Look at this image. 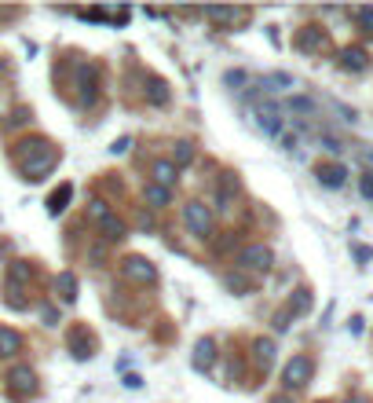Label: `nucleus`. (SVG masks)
I'll use <instances>...</instances> for the list:
<instances>
[{
  "mask_svg": "<svg viewBox=\"0 0 373 403\" xmlns=\"http://www.w3.org/2000/svg\"><path fill=\"white\" fill-rule=\"evenodd\" d=\"M253 352H257V363H260L263 370L274 363V341H271V337H260V341L253 345Z\"/></svg>",
  "mask_w": 373,
  "mask_h": 403,
  "instance_id": "nucleus-20",
  "label": "nucleus"
},
{
  "mask_svg": "<svg viewBox=\"0 0 373 403\" xmlns=\"http://www.w3.org/2000/svg\"><path fill=\"white\" fill-rule=\"evenodd\" d=\"M285 326H290V308H282L274 315V330H285Z\"/></svg>",
  "mask_w": 373,
  "mask_h": 403,
  "instance_id": "nucleus-31",
  "label": "nucleus"
},
{
  "mask_svg": "<svg viewBox=\"0 0 373 403\" xmlns=\"http://www.w3.org/2000/svg\"><path fill=\"white\" fill-rule=\"evenodd\" d=\"M285 308H290V315H304L307 308H311V290H296Z\"/></svg>",
  "mask_w": 373,
  "mask_h": 403,
  "instance_id": "nucleus-21",
  "label": "nucleus"
},
{
  "mask_svg": "<svg viewBox=\"0 0 373 403\" xmlns=\"http://www.w3.org/2000/svg\"><path fill=\"white\" fill-rule=\"evenodd\" d=\"M370 66V56H366V48H344L340 51V70H348V73H362Z\"/></svg>",
  "mask_w": 373,
  "mask_h": 403,
  "instance_id": "nucleus-10",
  "label": "nucleus"
},
{
  "mask_svg": "<svg viewBox=\"0 0 373 403\" xmlns=\"http://www.w3.org/2000/svg\"><path fill=\"white\" fill-rule=\"evenodd\" d=\"M143 198L151 202L154 209H165L168 202H172V191H168V187H162V184H154V180H151V184L143 187Z\"/></svg>",
  "mask_w": 373,
  "mask_h": 403,
  "instance_id": "nucleus-16",
  "label": "nucleus"
},
{
  "mask_svg": "<svg viewBox=\"0 0 373 403\" xmlns=\"http://www.w3.org/2000/svg\"><path fill=\"white\" fill-rule=\"evenodd\" d=\"M0 73H4V62H0Z\"/></svg>",
  "mask_w": 373,
  "mask_h": 403,
  "instance_id": "nucleus-36",
  "label": "nucleus"
},
{
  "mask_svg": "<svg viewBox=\"0 0 373 403\" xmlns=\"http://www.w3.org/2000/svg\"><path fill=\"white\" fill-rule=\"evenodd\" d=\"M70 195H73V187L70 184H62L55 195L48 198V213H62V209H66V202H70Z\"/></svg>",
  "mask_w": 373,
  "mask_h": 403,
  "instance_id": "nucleus-23",
  "label": "nucleus"
},
{
  "mask_svg": "<svg viewBox=\"0 0 373 403\" xmlns=\"http://www.w3.org/2000/svg\"><path fill=\"white\" fill-rule=\"evenodd\" d=\"M257 125L268 136H279L282 132V118H279V110H274V107H257Z\"/></svg>",
  "mask_w": 373,
  "mask_h": 403,
  "instance_id": "nucleus-15",
  "label": "nucleus"
},
{
  "mask_svg": "<svg viewBox=\"0 0 373 403\" xmlns=\"http://www.w3.org/2000/svg\"><path fill=\"white\" fill-rule=\"evenodd\" d=\"M271 403H290V400H285V396H274V400H271Z\"/></svg>",
  "mask_w": 373,
  "mask_h": 403,
  "instance_id": "nucleus-34",
  "label": "nucleus"
},
{
  "mask_svg": "<svg viewBox=\"0 0 373 403\" xmlns=\"http://www.w3.org/2000/svg\"><path fill=\"white\" fill-rule=\"evenodd\" d=\"M88 257H92L95 264H103V257H106V246H103V242H99V246H92V253H88Z\"/></svg>",
  "mask_w": 373,
  "mask_h": 403,
  "instance_id": "nucleus-32",
  "label": "nucleus"
},
{
  "mask_svg": "<svg viewBox=\"0 0 373 403\" xmlns=\"http://www.w3.org/2000/svg\"><path fill=\"white\" fill-rule=\"evenodd\" d=\"M121 279L136 282V286H151V282H157V268L146 257H125L121 260Z\"/></svg>",
  "mask_w": 373,
  "mask_h": 403,
  "instance_id": "nucleus-4",
  "label": "nucleus"
},
{
  "mask_svg": "<svg viewBox=\"0 0 373 403\" xmlns=\"http://www.w3.org/2000/svg\"><path fill=\"white\" fill-rule=\"evenodd\" d=\"M348 403H366V400H362V396H355V400H348Z\"/></svg>",
  "mask_w": 373,
  "mask_h": 403,
  "instance_id": "nucleus-35",
  "label": "nucleus"
},
{
  "mask_svg": "<svg viewBox=\"0 0 373 403\" xmlns=\"http://www.w3.org/2000/svg\"><path fill=\"white\" fill-rule=\"evenodd\" d=\"M326 45H329V37H326L318 26H304L300 34L293 37V48H296V51H307V56H315V51H326Z\"/></svg>",
  "mask_w": 373,
  "mask_h": 403,
  "instance_id": "nucleus-8",
  "label": "nucleus"
},
{
  "mask_svg": "<svg viewBox=\"0 0 373 403\" xmlns=\"http://www.w3.org/2000/svg\"><path fill=\"white\" fill-rule=\"evenodd\" d=\"M23 334L12 330V326H0V356H18L23 352Z\"/></svg>",
  "mask_w": 373,
  "mask_h": 403,
  "instance_id": "nucleus-12",
  "label": "nucleus"
},
{
  "mask_svg": "<svg viewBox=\"0 0 373 403\" xmlns=\"http://www.w3.org/2000/svg\"><path fill=\"white\" fill-rule=\"evenodd\" d=\"M77 88L84 95V103H92L95 92H99V70L88 66V62H81V66H77Z\"/></svg>",
  "mask_w": 373,
  "mask_h": 403,
  "instance_id": "nucleus-9",
  "label": "nucleus"
},
{
  "mask_svg": "<svg viewBox=\"0 0 373 403\" xmlns=\"http://www.w3.org/2000/svg\"><path fill=\"white\" fill-rule=\"evenodd\" d=\"M151 176H154V184L172 187L176 180H179V169H176L172 162H165V158H162V162H154V165H151Z\"/></svg>",
  "mask_w": 373,
  "mask_h": 403,
  "instance_id": "nucleus-13",
  "label": "nucleus"
},
{
  "mask_svg": "<svg viewBox=\"0 0 373 403\" xmlns=\"http://www.w3.org/2000/svg\"><path fill=\"white\" fill-rule=\"evenodd\" d=\"M271 264H274V253L263 242H253V246L238 253V271H271Z\"/></svg>",
  "mask_w": 373,
  "mask_h": 403,
  "instance_id": "nucleus-2",
  "label": "nucleus"
},
{
  "mask_svg": "<svg viewBox=\"0 0 373 403\" xmlns=\"http://www.w3.org/2000/svg\"><path fill=\"white\" fill-rule=\"evenodd\" d=\"M355 19H359V26L366 29V34H373V8H359Z\"/></svg>",
  "mask_w": 373,
  "mask_h": 403,
  "instance_id": "nucleus-29",
  "label": "nucleus"
},
{
  "mask_svg": "<svg viewBox=\"0 0 373 403\" xmlns=\"http://www.w3.org/2000/svg\"><path fill=\"white\" fill-rule=\"evenodd\" d=\"M311 374H315V359L311 356H293L282 370V385L285 389H304L307 381H311Z\"/></svg>",
  "mask_w": 373,
  "mask_h": 403,
  "instance_id": "nucleus-3",
  "label": "nucleus"
},
{
  "mask_svg": "<svg viewBox=\"0 0 373 403\" xmlns=\"http://www.w3.org/2000/svg\"><path fill=\"white\" fill-rule=\"evenodd\" d=\"M315 173H318V184H326V187H340V184H344V165H318L315 169Z\"/></svg>",
  "mask_w": 373,
  "mask_h": 403,
  "instance_id": "nucleus-18",
  "label": "nucleus"
},
{
  "mask_svg": "<svg viewBox=\"0 0 373 403\" xmlns=\"http://www.w3.org/2000/svg\"><path fill=\"white\" fill-rule=\"evenodd\" d=\"M88 217L95 220V224H103V220L110 217V206H106L103 198H92V202H88Z\"/></svg>",
  "mask_w": 373,
  "mask_h": 403,
  "instance_id": "nucleus-27",
  "label": "nucleus"
},
{
  "mask_svg": "<svg viewBox=\"0 0 373 403\" xmlns=\"http://www.w3.org/2000/svg\"><path fill=\"white\" fill-rule=\"evenodd\" d=\"M66 348L73 352V359H92L95 356V334L88 330V326H70Z\"/></svg>",
  "mask_w": 373,
  "mask_h": 403,
  "instance_id": "nucleus-7",
  "label": "nucleus"
},
{
  "mask_svg": "<svg viewBox=\"0 0 373 403\" xmlns=\"http://www.w3.org/2000/svg\"><path fill=\"white\" fill-rule=\"evenodd\" d=\"M293 73H282V70H274V73H263L260 77V88L263 92H285V88H293Z\"/></svg>",
  "mask_w": 373,
  "mask_h": 403,
  "instance_id": "nucleus-14",
  "label": "nucleus"
},
{
  "mask_svg": "<svg viewBox=\"0 0 373 403\" xmlns=\"http://www.w3.org/2000/svg\"><path fill=\"white\" fill-rule=\"evenodd\" d=\"M223 286H227V290H234V293H249V279H245V275L242 271H227V275H223Z\"/></svg>",
  "mask_w": 373,
  "mask_h": 403,
  "instance_id": "nucleus-24",
  "label": "nucleus"
},
{
  "mask_svg": "<svg viewBox=\"0 0 373 403\" xmlns=\"http://www.w3.org/2000/svg\"><path fill=\"white\" fill-rule=\"evenodd\" d=\"M18 147H23V151H15V158H18V169H23L26 180H44L59 162L55 143H48V140H29V143H18Z\"/></svg>",
  "mask_w": 373,
  "mask_h": 403,
  "instance_id": "nucleus-1",
  "label": "nucleus"
},
{
  "mask_svg": "<svg viewBox=\"0 0 373 403\" xmlns=\"http://www.w3.org/2000/svg\"><path fill=\"white\" fill-rule=\"evenodd\" d=\"M183 220H187L190 235H198V239L212 235V209L205 206V202H187V206H183Z\"/></svg>",
  "mask_w": 373,
  "mask_h": 403,
  "instance_id": "nucleus-5",
  "label": "nucleus"
},
{
  "mask_svg": "<svg viewBox=\"0 0 373 403\" xmlns=\"http://www.w3.org/2000/svg\"><path fill=\"white\" fill-rule=\"evenodd\" d=\"M285 107H290L293 114H311V110H315V103L307 99V95H293V99L285 103Z\"/></svg>",
  "mask_w": 373,
  "mask_h": 403,
  "instance_id": "nucleus-28",
  "label": "nucleus"
},
{
  "mask_svg": "<svg viewBox=\"0 0 373 403\" xmlns=\"http://www.w3.org/2000/svg\"><path fill=\"white\" fill-rule=\"evenodd\" d=\"M209 19H212V23H223V26H234L242 15H238V12H231V8H212Z\"/></svg>",
  "mask_w": 373,
  "mask_h": 403,
  "instance_id": "nucleus-26",
  "label": "nucleus"
},
{
  "mask_svg": "<svg viewBox=\"0 0 373 403\" xmlns=\"http://www.w3.org/2000/svg\"><path fill=\"white\" fill-rule=\"evenodd\" d=\"M362 195H366V198L373 202V169H370L366 176H362Z\"/></svg>",
  "mask_w": 373,
  "mask_h": 403,
  "instance_id": "nucleus-30",
  "label": "nucleus"
},
{
  "mask_svg": "<svg viewBox=\"0 0 373 403\" xmlns=\"http://www.w3.org/2000/svg\"><path fill=\"white\" fill-rule=\"evenodd\" d=\"M190 158H194V147H190L187 140H179V143L172 147V165L179 169V165H187V162H190Z\"/></svg>",
  "mask_w": 373,
  "mask_h": 403,
  "instance_id": "nucleus-25",
  "label": "nucleus"
},
{
  "mask_svg": "<svg viewBox=\"0 0 373 403\" xmlns=\"http://www.w3.org/2000/svg\"><path fill=\"white\" fill-rule=\"evenodd\" d=\"M245 81V73L242 70H234V73H227V84H242Z\"/></svg>",
  "mask_w": 373,
  "mask_h": 403,
  "instance_id": "nucleus-33",
  "label": "nucleus"
},
{
  "mask_svg": "<svg viewBox=\"0 0 373 403\" xmlns=\"http://www.w3.org/2000/svg\"><path fill=\"white\" fill-rule=\"evenodd\" d=\"M99 231H103V239H106V242H121L125 235H129V228H125V220H117L114 213H110V217H106L103 224H99Z\"/></svg>",
  "mask_w": 373,
  "mask_h": 403,
  "instance_id": "nucleus-17",
  "label": "nucleus"
},
{
  "mask_svg": "<svg viewBox=\"0 0 373 403\" xmlns=\"http://www.w3.org/2000/svg\"><path fill=\"white\" fill-rule=\"evenodd\" d=\"M55 290L62 301H77V279H73V271H62L55 279Z\"/></svg>",
  "mask_w": 373,
  "mask_h": 403,
  "instance_id": "nucleus-19",
  "label": "nucleus"
},
{
  "mask_svg": "<svg viewBox=\"0 0 373 403\" xmlns=\"http://www.w3.org/2000/svg\"><path fill=\"white\" fill-rule=\"evenodd\" d=\"M212 363H216V341H212V337H201L194 345V370H209Z\"/></svg>",
  "mask_w": 373,
  "mask_h": 403,
  "instance_id": "nucleus-11",
  "label": "nucleus"
},
{
  "mask_svg": "<svg viewBox=\"0 0 373 403\" xmlns=\"http://www.w3.org/2000/svg\"><path fill=\"white\" fill-rule=\"evenodd\" d=\"M37 392V374L29 367H15L8 374V396L12 400H29Z\"/></svg>",
  "mask_w": 373,
  "mask_h": 403,
  "instance_id": "nucleus-6",
  "label": "nucleus"
},
{
  "mask_svg": "<svg viewBox=\"0 0 373 403\" xmlns=\"http://www.w3.org/2000/svg\"><path fill=\"white\" fill-rule=\"evenodd\" d=\"M146 99H151L154 107H165V103H168V84L162 77H151V92H146Z\"/></svg>",
  "mask_w": 373,
  "mask_h": 403,
  "instance_id": "nucleus-22",
  "label": "nucleus"
}]
</instances>
